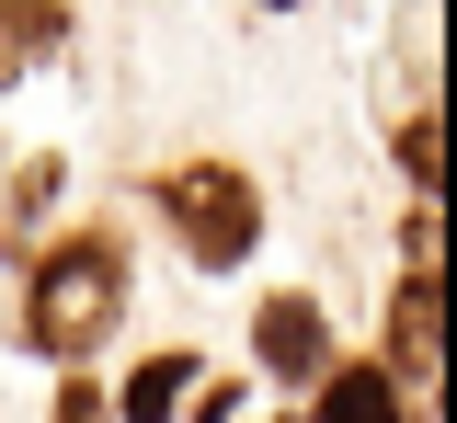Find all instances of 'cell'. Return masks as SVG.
Wrapping results in <instances>:
<instances>
[{"mask_svg":"<svg viewBox=\"0 0 457 423\" xmlns=\"http://www.w3.org/2000/svg\"><path fill=\"white\" fill-rule=\"evenodd\" d=\"M114 320H126V241L114 229H69L35 252V275H23V344L35 355L80 366Z\"/></svg>","mask_w":457,"mask_h":423,"instance_id":"cell-1","label":"cell"},{"mask_svg":"<svg viewBox=\"0 0 457 423\" xmlns=\"http://www.w3.org/2000/svg\"><path fill=\"white\" fill-rule=\"evenodd\" d=\"M149 206L171 218V241L195 252L206 275H228L240 252L263 241V195H252V172H240V161H171V172L149 183Z\"/></svg>","mask_w":457,"mask_h":423,"instance_id":"cell-2","label":"cell"},{"mask_svg":"<svg viewBox=\"0 0 457 423\" xmlns=\"http://www.w3.org/2000/svg\"><path fill=\"white\" fill-rule=\"evenodd\" d=\"M435 332H446V286H435V252L389 286V377H423L435 389Z\"/></svg>","mask_w":457,"mask_h":423,"instance_id":"cell-3","label":"cell"},{"mask_svg":"<svg viewBox=\"0 0 457 423\" xmlns=\"http://www.w3.org/2000/svg\"><path fill=\"white\" fill-rule=\"evenodd\" d=\"M252 355L275 366V377H320L332 366V320L309 298H263V320H252Z\"/></svg>","mask_w":457,"mask_h":423,"instance_id":"cell-4","label":"cell"},{"mask_svg":"<svg viewBox=\"0 0 457 423\" xmlns=\"http://www.w3.org/2000/svg\"><path fill=\"white\" fill-rule=\"evenodd\" d=\"M320 423H400V377L389 366H320Z\"/></svg>","mask_w":457,"mask_h":423,"instance_id":"cell-5","label":"cell"},{"mask_svg":"<svg viewBox=\"0 0 457 423\" xmlns=\"http://www.w3.org/2000/svg\"><path fill=\"white\" fill-rule=\"evenodd\" d=\"M183 389H195V355H183V344H161V355L126 377V423H171V401H183Z\"/></svg>","mask_w":457,"mask_h":423,"instance_id":"cell-6","label":"cell"},{"mask_svg":"<svg viewBox=\"0 0 457 423\" xmlns=\"http://www.w3.org/2000/svg\"><path fill=\"white\" fill-rule=\"evenodd\" d=\"M69 35V0H0V80L35 58V46H57Z\"/></svg>","mask_w":457,"mask_h":423,"instance_id":"cell-7","label":"cell"},{"mask_svg":"<svg viewBox=\"0 0 457 423\" xmlns=\"http://www.w3.org/2000/svg\"><path fill=\"white\" fill-rule=\"evenodd\" d=\"M400 172L423 183V195H435V183H446V126H435V104H423V115L400 126Z\"/></svg>","mask_w":457,"mask_h":423,"instance_id":"cell-8","label":"cell"},{"mask_svg":"<svg viewBox=\"0 0 457 423\" xmlns=\"http://www.w3.org/2000/svg\"><path fill=\"white\" fill-rule=\"evenodd\" d=\"M57 423H104V401H92V389H69V401H57Z\"/></svg>","mask_w":457,"mask_h":423,"instance_id":"cell-9","label":"cell"},{"mask_svg":"<svg viewBox=\"0 0 457 423\" xmlns=\"http://www.w3.org/2000/svg\"><path fill=\"white\" fill-rule=\"evenodd\" d=\"M263 12H297V0H263Z\"/></svg>","mask_w":457,"mask_h":423,"instance_id":"cell-10","label":"cell"}]
</instances>
